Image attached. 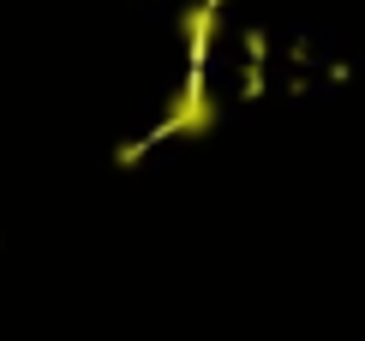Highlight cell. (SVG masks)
Instances as JSON below:
<instances>
[{
    "instance_id": "obj_1",
    "label": "cell",
    "mask_w": 365,
    "mask_h": 341,
    "mask_svg": "<svg viewBox=\"0 0 365 341\" xmlns=\"http://www.w3.org/2000/svg\"><path fill=\"white\" fill-rule=\"evenodd\" d=\"M216 96L204 90V72L192 66V78L180 84V96H174V108H168V120L156 126V138H204V132H216Z\"/></svg>"
},
{
    "instance_id": "obj_2",
    "label": "cell",
    "mask_w": 365,
    "mask_h": 341,
    "mask_svg": "<svg viewBox=\"0 0 365 341\" xmlns=\"http://www.w3.org/2000/svg\"><path fill=\"white\" fill-rule=\"evenodd\" d=\"M180 30H186V42H192V66H204V49L216 42V30H222V6L197 0V6H186V19H180Z\"/></svg>"
},
{
    "instance_id": "obj_3",
    "label": "cell",
    "mask_w": 365,
    "mask_h": 341,
    "mask_svg": "<svg viewBox=\"0 0 365 341\" xmlns=\"http://www.w3.org/2000/svg\"><path fill=\"white\" fill-rule=\"evenodd\" d=\"M210 6H222V0H210Z\"/></svg>"
}]
</instances>
